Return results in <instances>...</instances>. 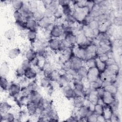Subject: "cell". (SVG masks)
<instances>
[{"label": "cell", "instance_id": "cell-1", "mask_svg": "<svg viewBox=\"0 0 122 122\" xmlns=\"http://www.w3.org/2000/svg\"><path fill=\"white\" fill-rule=\"evenodd\" d=\"M72 14L74 17L77 23L81 25H83L86 17L89 14V12L86 8L80 9L74 7Z\"/></svg>", "mask_w": 122, "mask_h": 122}, {"label": "cell", "instance_id": "cell-2", "mask_svg": "<svg viewBox=\"0 0 122 122\" xmlns=\"http://www.w3.org/2000/svg\"><path fill=\"white\" fill-rule=\"evenodd\" d=\"M50 38L59 39L63 37V28L62 24L55 23L51 26L50 32Z\"/></svg>", "mask_w": 122, "mask_h": 122}, {"label": "cell", "instance_id": "cell-3", "mask_svg": "<svg viewBox=\"0 0 122 122\" xmlns=\"http://www.w3.org/2000/svg\"><path fill=\"white\" fill-rule=\"evenodd\" d=\"M21 91V86L20 83L12 82L10 84L7 91L10 96L16 99L20 95Z\"/></svg>", "mask_w": 122, "mask_h": 122}, {"label": "cell", "instance_id": "cell-4", "mask_svg": "<svg viewBox=\"0 0 122 122\" xmlns=\"http://www.w3.org/2000/svg\"><path fill=\"white\" fill-rule=\"evenodd\" d=\"M48 47L52 52H60L61 51V39L50 38L47 41Z\"/></svg>", "mask_w": 122, "mask_h": 122}, {"label": "cell", "instance_id": "cell-5", "mask_svg": "<svg viewBox=\"0 0 122 122\" xmlns=\"http://www.w3.org/2000/svg\"><path fill=\"white\" fill-rule=\"evenodd\" d=\"M77 109L76 115L79 117L80 121H86V117L91 112L87 105L83 103Z\"/></svg>", "mask_w": 122, "mask_h": 122}, {"label": "cell", "instance_id": "cell-6", "mask_svg": "<svg viewBox=\"0 0 122 122\" xmlns=\"http://www.w3.org/2000/svg\"><path fill=\"white\" fill-rule=\"evenodd\" d=\"M101 73L96 67L88 69L86 80L88 83L97 81L100 78Z\"/></svg>", "mask_w": 122, "mask_h": 122}, {"label": "cell", "instance_id": "cell-7", "mask_svg": "<svg viewBox=\"0 0 122 122\" xmlns=\"http://www.w3.org/2000/svg\"><path fill=\"white\" fill-rule=\"evenodd\" d=\"M54 19H49L46 17H43L42 19L37 21L39 28L43 30H50L51 26L53 24Z\"/></svg>", "mask_w": 122, "mask_h": 122}, {"label": "cell", "instance_id": "cell-8", "mask_svg": "<svg viewBox=\"0 0 122 122\" xmlns=\"http://www.w3.org/2000/svg\"><path fill=\"white\" fill-rule=\"evenodd\" d=\"M60 6V9L64 16L71 14L73 8L71 4L70 1L68 0H58Z\"/></svg>", "mask_w": 122, "mask_h": 122}, {"label": "cell", "instance_id": "cell-9", "mask_svg": "<svg viewBox=\"0 0 122 122\" xmlns=\"http://www.w3.org/2000/svg\"><path fill=\"white\" fill-rule=\"evenodd\" d=\"M101 100L104 106H111L116 100V95L105 91L104 95Z\"/></svg>", "mask_w": 122, "mask_h": 122}, {"label": "cell", "instance_id": "cell-10", "mask_svg": "<svg viewBox=\"0 0 122 122\" xmlns=\"http://www.w3.org/2000/svg\"><path fill=\"white\" fill-rule=\"evenodd\" d=\"M29 101L38 105L41 102L43 97L40 93L39 91H31L28 95Z\"/></svg>", "mask_w": 122, "mask_h": 122}, {"label": "cell", "instance_id": "cell-11", "mask_svg": "<svg viewBox=\"0 0 122 122\" xmlns=\"http://www.w3.org/2000/svg\"><path fill=\"white\" fill-rule=\"evenodd\" d=\"M20 11L21 13L23 20L25 21L31 18H33V12L30 9L28 3L27 4L24 3L23 8Z\"/></svg>", "mask_w": 122, "mask_h": 122}, {"label": "cell", "instance_id": "cell-12", "mask_svg": "<svg viewBox=\"0 0 122 122\" xmlns=\"http://www.w3.org/2000/svg\"><path fill=\"white\" fill-rule=\"evenodd\" d=\"M71 79L67 75L66 73H61L57 83L60 87L62 88L68 85L71 84L70 83L71 82Z\"/></svg>", "mask_w": 122, "mask_h": 122}, {"label": "cell", "instance_id": "cell-13", "mask_svg": "<svg viewBox=\"0 0 122 122\" xmlns=\"http://www.w3.org/2000/svg\"><path fill=\"white\" fill-rule=\"evenodd\" d=\"M38 75V72L36 69L31 67L25 70L24 77L29 81H31L36 79Z\"/></svg>", "mask_w": 122, "mask_h": 122}, {"label": "cell", "instance_id": "cell-14", "mask_svg": "<svg viewBox=\"0 0 122 122\" xmlns=\"http://www.w3.org/2000/svg\"><path fill=\"white\" fill-rule=\"evenodd\" d=\"M63 95L68 99H73L74 98L73 88L71 84L68 85L62 88Z\"/></svg>", "mask_w": 122, "mask_h": 122}, {"label": "cell", "instance_id": "cell-15", "mask_svg": "<svg viewBox=\"0 0 122 122\" xmlns=\"http://www.w3.org/2000/svg\"><path fill=\"white\" fill-rule=\"evenodd\" d=\"M70 60L71 61V69L76 71L84 65V61L75 56H73Z\"/></svg>", "mask_w": 122, "mask_h": 122}, {"label": "cell", "instance_id": "cell-16", "mask_svg": "<svg viewBox=\"0 0 122 122\" xmlns=\"http://www.w3.org/2000/svg\"><path fill=\"white\" fill-rule=\"evenodd\" d=\"M25 59L31 62L35 59L38 57V55L35 49L32 48H30L26 50L25 53Z\"/></svg>", "mask_w": 122, "mask_h": 122}, {"label": "cell", "instance_id": "cell-17", "mask_svg": "<svg viewBox=\"0 0 122 122\" xmlns=\"http://www.w3.org/2000/svg\"><path fill=\"white\" fill-rule=\"evenodd\" d=\"M28 114L30 116H36L37 105L29 101L25 106Z\"/></svg>", "mask_w": 122, "mask_h": 122}, {"label": "cell", "instance_id": "cell-18", "mask_svg": "<svg viewBox=\"0 0 122 122\" xmlns=\"http://www.w3.org/2000/svg\"><path fill=\"white\" fill-rule=\"evenodd\" d=\"M27 30L38 31L39 29L37 21L34 18L29 19L26 21Z\"/></svg>", "mask_w": 122, "mask_h": 122}, {"label": "cell", "instance_id": "cell-19", "mask_svg": "<svg viewBox=\"0 0 122 122\" xmlns=\"http://www.w3.org/2000/svg\"><path fill=\"white\" fill-rule=\"evenodd\" d=\"M88 69L83 65L77 71V75L74 78H78L80 80H85L87 77Z\"/></svg>", "mask_w": 122, "mask_h": 122}, {"label": "cell", "instance_id": "cell-20", "mask_svg": "<svg viewBox=\"0 0 122 122\" xmlns=\"http://www.w3.org/2000/svg\"><path fill=\"white\" fill-rule=\"evenodd\" d=\"M21 53V50L19 48H12L10 49L7 53V56L10 59L13 60L17 58Z\"/></svg>", "mask_w": 122, "mask_h": 122}, {"label": "cell", "instance_id": "cell-21", "mask_svg": "<svg viewBox=\"0 0 122 122\" xmlns=\"http://www.w3.org/2000/svg\"><path fill=\"white\" fill-rule=\"evenodd\" d=\"M10 71V67L6 61L1 63L0 67V77H6L9 74Z\"/></svg>", "mask_w": 122, "mask_h": 122}, {"label": "cell", "instance_id": "cell-22", "mask_svg": "<svg viewBox=\"0 0 122 122\" xmlns=\"http://www.w3.org/2000/svg\"><path fill=\"white\" fill-rule=\"evenodd\" d=\"M26 37L27 40L31 43H35L37 40L38 33L37 31L27 30L26 34Z\"/></svg>", "mask_w": 122, "mask_h": 122}, {"label": "cell", "instance_id": "cell-23", "mask_svg": "<svg viewBox=\"0 0 122 122\" xmlns=\"http://www.w3.org/2000/svg\"><path fill=\"white\" fill-rule=\"evenodd\" d=\"M62 38H64L71 47L73 48L77 45L76 36L74 33L65 36Z\"/></svg>", "mask_w": 122, "mask_h": 122}, {"label": "cell", "instance_id": "cell-24", "mask_svg": "<svg viewBox=\"0 0 122 122\" xmlns=\"http://www.w3.org/2000/svg\"><path fill=\"white\" fill-rule=\"evenodd\" d=\"M39 84L40 87L45 89H48L52 86V81L50 79L45 77H42L40 80Z\"/></svg>", "mask_w": 122, "mask_h": 122}, {"label": "cell", "instance_id": "cell-25", "mask_svg": "<svg viewBox=\"0 0 122 122\" xmlns=\"http://www.w3.org/2000/svg\"><path fill=\"white\" fill-rule=\"evenodd\" d=\"M14 25L16 28L20 32L25 31L27 30L26 22L24 20L15 21Z\"/></svg>", "mask_w": 122, "mask_h": 122}, {"label": "cell", "instance_id": "cell-26", "mask_svg": "<svg viewBox=\"0 0 122 122\" xmlns=\"http://www.w3.org/2000/svg\"><path fill=\"white\" fill-rule=\"evenodd\" d=\"M103 89L105 91L109 92L114 95H116L118 92V87L115 84V82L105 86L103 87Z\"/></svg>", "mask_w": 122, "mask_h": 122}, {"label": "cell", "instance_id": "cell-27", "mask_svg": "<svg viewBox=\"0 0 122 122\" xmlns=\"http://www.w3.org/2000/svg\"><path fill=\"white\" fill-rule=\"evenodd\" d=\"M12 108V105L6 101H3L0 103V111L1 113H6L10 111Z\"/></svg>", "mask_w": 122, "mask_h": 122}, {"label": "cell", "instance_id": "cell-28", "mask_svg": "<svg viewBox=\"0 0 122 122\" xmlns=\"http://www.w3.org/2000/svg\"><path fill=\"white\" fill-rule=\"evenodd\" d=\"M96 67L97 68V69L99 70L101 73H103L107 68V65L105 62L100 60L98 58L96 59Z\"/></svg>", "mask_w": 122, "mask_h": 122}, {"label": "cell", "instance_id": "cell-29", "mask_svg": "<svg viewBox=\"0 0 122 122\" xmlns=\"http://www.w3.org/2000/svg\"><path fill=\"white\" fill-rule=\"evenodd\" d=\"M105 106L101 103H97L95 104L93 112L97 115H103Z\"/></svg>", "mask_w": 122, "mask_h": 122}, {"label": "cell", "instance_id": "cell-30", "mask_svg": "<svg viewBox=\"0 0 122 122\" xmlns=\"http://www.w3.org/2000/svg\"><path fill=\"white\" fill-rule=\"evenodd\" d=\"M11 5L14 10H20L24 5V2L21 0H13L11 1Z\"/></svg>", "mask_w": 122, "mask_h": 122}, {"label": "cell", "instance_id": "cell-31", "mask_svg": "<svg viewBox=\"0 0 122 122\" xmlns=\"http://www.w3.org/2000/svg\"><path fill=\"white\" fill-rule=\"evenodd\" d=\"M63 19L64 23L68 25H74L76 23H77V21L72 13L66 16H64Z\"/></svg>", "mask_w": 122, "mask_h": 122}, {"label": "cell", "instance_id": "cell-32", "mask_svg": "<svg viewBox=\"0 0 122 122\" xmlns=\"http://www.w3.org/2000/svg\"><path fill=\"white\" fill-rule=\"evenodd\" d=\"M61 70L63 72V73H67L71 69V60H67L61 63Z\"/></svg>", "mask_w": 122, "mask_h": 122}, {"label": "cell", "instance_id": "cell-33", "mask_svg": "<svg viewBox=\"0 0 122 122\" xmlns=\"http://www.w3.org/2000/svg\"><path fill=\"white\" fill-rule=\"evenodd\" d=\"M61 74L60 71L54 69L51 72L49 79L52 82H57Z\"/></svg>", "mask_w": 122, "mask_h": 122}, {"label": "cell", "instance_id": "cell-34", "mask_svg": "<svg viewBox=\"0 0 122 122\" xmlns=\"http://www.w3.org/2000/svg\"><path fill=\"white\" fill-rule=\"evenodd\" d=\"M88 87L93 90H97L102 87V80L101 78L98 79L97 81L89 83Z\"/></svg>", "mask_w": 122, "mask_h": 122}, {"label": "cell", "instance_id": "cell-35", "mask_svg": "<svg viewBox=\"0 0 122 122\" xmlns=\"http://www.w3.org/2000/svg\"><path fill=\"white\" fill-rule=\"evenodd\" d=\"M9 85V81L6 77H0V86L2 90L3 91H7Z\"/></svg>", "mask_w": 122, "mask_h": 122}, {"label": "cell", "instance_id": "cell-36", "mask_svg": "<svg viewBox=\"0 0 122 122\" xmlns=\"http://www.w3.org/2000/svg\"><path fill=\"white\" fill-rule=\"evenodd\" d=\"M87 25L91 30H93L99 29L101 24L96 19H93L89 22Z\"/></svg>", "mask_w": 122, "mask_h": 122}, {"label": "cell", "instance_id": "cell-37", "mask_svg": "<svg viewBox=\"0 0 122 122\" xmlns=\"http://www.w3.org/2000/svg\"><path fill=\"white\" fill-rule=\"evenodd\" d=\"M16 35V32L14 29L11 28L7 30L4 33V36L8 40L11 41L14 39Z\"/></svg>", "mask_w": 122, "mask_h": 122}, {"label": "cell", "instance_id": "cell-38", "mask_svg": "<svg viewBox=\"0 0 122 122\" xmlns=\"http://www.w3.org/2000/svg\"><path fill=\"white\" fill-rule=\"evenodd\" d=\"M96 58H92L86 60L84 62V65L88 69L96 67Z\"/></svg>", "mask_w": 122, "mask_h": 122}, {"label": "cell", "instance_id": "cell-39", "mask_svg": "<svg viewBox=\"0 0 122 122\" xmlns=\"http://www.w3.org/2000/svg\"><path fill=\"white\" fill-rule=\"evenodd\" d=\"M64 16L60 8L53 12V19L54 20H60L63 19Z\"/></svg>", "mask_w": 122, "mask_h": 122}, {"label": "cell", "instance_id": "cell-40", "mask_svg": "<svg viewBox=\"0 0 122 122\" xmlns=\"http://www.w3.org/2000/svg\"><path fill=\"white\" fill-rule=\"evenodd\" d=\"M43 17H44L43 10L38 9L37 10L33 12V18L35 19L37 21L39 20Z\"/></svg>", "mask_w": 122, "mask_h": 122}, {"label": "cell", "instance_id": "cell-41", "mask_svg": "<svg viewBox=\"0 0 122 122\" xmlns=\"http://www.w3.org/2000/svg\"><path fill=\"white\" fill-rule=\"evenodd\" d=\"M28 4L30 10L34 12L39 9V4L37 1L31 0L28 2Z\"/></svg>", "mask_w": 122, "mask_h": 122}, {"label": "cell", "instance_id": "cell-42", "mask_svg": "<svg viewBox=\"0 0 122 122\" xmlns=\"http://www.w3.org/2000/svg\"><path fill=\"white\" fill-rule=\"evenodd\" d=\"M25 70L20 66L18 67L15 71V76L19 79H21L24 77Z\"/></svg>", "mask_w": 122, "mask_h": 122}, {"label": "cell", "instance_id": "cell-43", "mask_svg": "<svg viewBox=\"0 0 122 122\" xmlns=\"http://www.w3.org/2000/svg\"><path fill=\"white\" fill-rule=\"evenodd\" d=\"M13 17L15 21L24 20L21 13L20 10H14L13 13Z\"/></svg>", "mask_w": 122, "mask_h": 122}, {"label": "cell", "instance_id": "cell-44", "mask_svg": "<svg viewBox=\"0 0 122 122\" xmlns=\"http://www.w3.org/2000/svg\"><path fill=\"white\" fill-rule=\"evenodd\" d=\"M95 5V1L94 0H86V9L87 10L89 14L92 10Z\"/></svg>", "mask_w": 122, "mask_h": 122}, {"label": "cell", "instance_id": "cell-45", "mask_svg": "<svg viewBox=\"0 0 122 122\" xmlns=\"http://www.w3.org/2000/svg\"><path fill=\"white\" fill-rule=\"evenodd\" d=\"M97 115L94 112H91L86 117V121L89 122H97Z\"/></svg>", "mask_w": 122, "mask_h": 122}, {"label": "cell", "instance_id": "cell-46", "mask_svg": "<svg viewBox=\"0 0 122 122\" xmlns=\"http://www.w3.org/2000/svg\"><path fill=\"white\" fill-rule=\"evenodd\" d=\"M44 17L49 19H53V12L49 9H44L43 10Z\"/></svg>", "mask_w": 122, "mask_h": 122}, {"label": "cell", "instance_id": "cell-47", "mask_svg": "<svg viewBox=\"0 0 122 122\" xmlns=\"http://www.w3.org/2000/svg\"><path fill=\"white\" fill-rule=\"evenodd\" d=\"M20 66L24 70H26L30 67H32V65H31V62L28 61V60L27 59H24L22 62H21V65H20Z\"/></svg>", "mask_w": 122, "mask_h": 122}, {"label": "cell", "instance_id": "cell-48", "mask_svg": "<svg viewBox=\"0 0 122 122\" xmlns=\"http://www.w3.org/2000/svg\"><path fill=\"white\" fill-rule=\"evenodd\" d=\"M96 91H97V95H98V96L99 99L101 100L104 95L105 90H104L103 87H101V88L96 90Z\"/></svg>", "mask_w": 122, "mask_h": 122}, {"label": "cell", "instance_id": "cell-49", "mask_svg": "<svg viewBox=\"0 0 122 122\" xmlns=\"http://www.w3.org/2000/svg\"><path fill=\"white\" fill-rule=\"evenodd\" d=\"M105 63L107 65V67L108 66L112 65V64L117 63L116 61L114 59V58H108L106 61H105Z\"/></svg>", "mask_w": 122, "mask_h": 122}, {"label": "cell", "instance_id": "cell-50", "mask_svg": "<svg viewBox=\"0 0 122 122\" xmlns=\"http://www.w3.org/2000/svg\"><path fill=\"white\" fill-rule=\"evenodd\" d=\"M65 121L67 122H77V121H80V119L78 116L77 115H72L69 118H67L65 120Z\"/></svg>", "mask_w": 122, "mask_h": 122}, {"label": "cell", "instance_id": "cell-51", "mask_svg": "<svg viewBox=\"0 0 122 122\" xmlns=\"http://www.w3.org/2000/svg\"><path fill=\"white\" fill-rule=\"evenodd\" d=\"M97 122H106V119L105 118V117L103 116V115H97Z\"/></svg>", "mask_w": 122, "mask_h": 122}]
</instances>
